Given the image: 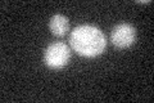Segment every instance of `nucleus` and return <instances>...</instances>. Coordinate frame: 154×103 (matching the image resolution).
<instances>
[{"label": "nucleus", "instance_id": "f257e3e1", "mask_svg": "<svg viewBox=\"0 0 154 103\" xmlns=\"http://www.w3.org/2000/svg\"><path fill=\"white\" fill-rule=\"evenodd\" d=\"M69 45L80 56L91 58L102 54L107 41L104 34L98 27L91 24H81L71 32Z\"/></svg>", "mask_w": 154, "mask_h": 103}, {"label": "nucleus", "instance_id": "f03ea898", "mask_svg": "<svg viewBox=\"0 0 154 103\" xmlns=\"http://www.w3.org/2000/svg\"><path fill=\"white\" fill-rule=\"evenodd\" d=\"M71 58V49L64 43H53L45 49L44 62L50 68H62Z\"/></svg>", "mask_w": 154, "mask_h": 103}, {"label": "nucleus", "instance_id": "7ed1b4c3", "mask_svg": "<svg viewBox=\"0 0 154 103\" xmlns=\"http://www.w3.org/2000/svg\"><path fill=\"white\" fill-rule=\"evenodd\" d=\"M135 39H136L135 28L128 23L117 24L110 32V41L118 49H126L131 47Z\"/></svg>", "mask_w": 154, "mask_h": 103}, {"label": "nucleus", "instance_id": "20e7f679", "mask_svg": "<svg viewBox=\"0 0 154 103\" xmlns=\"http://www.w3.org/2000/svg\"><path fill=\"white\" fill-rule=\"evenodd\" d=\"M49 28L53 35L55 36H64L67 31L69 28V23H68V18L63 14H54L50 18L49 22Z\"/></svg>", "mask_w": 154, "mask_h": 103}]
</instances>
